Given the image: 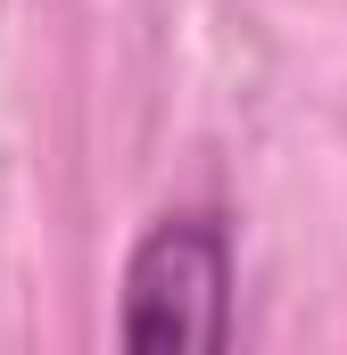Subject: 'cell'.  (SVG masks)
<instances>
[{
    "label": "cell",
    "mask_w": 347,
    "mask_h": 355,
    "mask_svg": "<svg viewBox=\"0 0 347 355\" xmlns=\"http://www.w3.org/2000/svg\"><path fill=\"white\" fill-rule=\"evenodd\" d=\"M116 339L141 355L223 347L232 339V223L215 207H174L124 257Z\"/></svg>",
    "instance_id": "obj_1"
}]
</instances>
